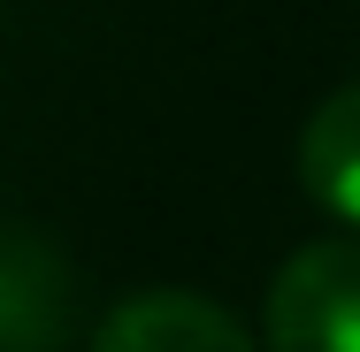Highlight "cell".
Segmentation results:
<instances>
[{
    "mask_svg": "<svg viewBox=\"0 0 360 352\" xmlns=\"http://www.w3.org/2000/svg\"><path fill=\"white\" fill-rule=\"evenodd\" d=\"M92 352H253L245 322L192 291H146L100 322Z\"/></svg>",
    "mask_w": 360,
    "mask_h": 352,
    "instance_id": "3957f363",
    "label": "cell"
},
{
    "mask_svg": "<svg viewBox=\"0 0 360 352\" xmlns=\"http://www.w3.org/2000/svg\"><path fill=\"white\" fill-rule=\"evenodd\" d=\"M269 352H360V237L299 245L261 306Z\"/></svg>",
    "mask_w": 360,
    "mask_h": 352,
    "instance_id": "6da1fadb",
    "label": "cell"
},
{
    "mask_svg": "<svg viewBox=\"0 0 360 352\" xmlns=\"http://www.w3.org/2000/svg\"><path fill=\"white\" fill-rule=\"evenodd\" d=\"M299 184L307 200L360 230V84L330 92L299 131Z\"/></svg>",
    "mask_w": 360,
    "mask_h": 352,
    "instance_id": "277c9868",
    "label": "cell"
},
{
    "mask_svg": "<svg viewBox=\"0 0 360 352\" xmlns=\"http://www.w3.org/2000/svg\"><path fill=\"white\" fill-rule=\"evenodd\" d=\"M70 330H77L70 261L31 230H0V352H62Z\"/></svg>",
    "mask_w": 360,
    "mask_h": 352,
    "instance_id": "7a4b0ae2",
    "label": "cell"
}]
</instances>
